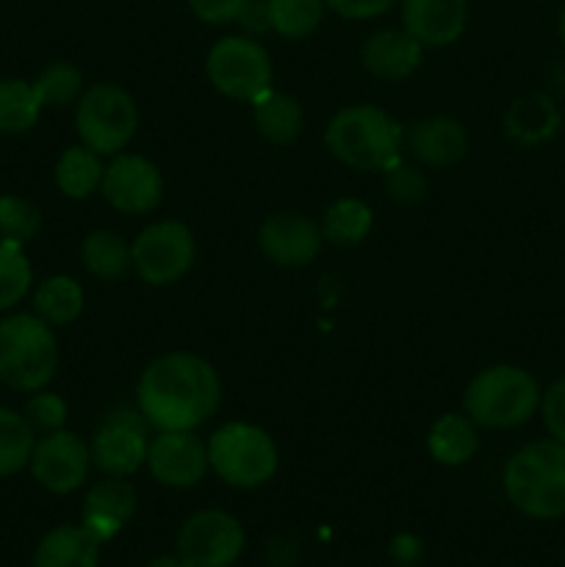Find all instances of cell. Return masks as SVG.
<instances>
[{"label":"cell","mask_w":565,"mask_h":567,"mask_svg":"<svg viewBox=\"0 0 565 567\" xmlns=\"http://www.w3.org/2000/svg\"><path fill=\"white\" fill-rule=\"evenodd\" d=\"M219 374L199 354H161L138 377L136 410L155 432H194L219 410Z\"/></svg>","instance_id":"1"},{"label":"cell","mask_w":565,"mask_h":567,"mask_svg":"<svg viewBox=\"0 0 565 567\" xmlns=\"http://www.w3.org/2000/svg\"><path fill=\"white\" fill-rule=\"evenodd\" d=\"M325 144L349 169L386 172L402 158L404 127L380 105H347L327 122Z\"/></svg>","instance_id":"2"},{"label":"cell","mask_w":565,"mask_h":567,"mask_svg":"<svg viewBox=\"0 0 565 567\" xmlns=\"http://www.w3.org/2000/svg\"><path fill=\"white\" fill-rule=\"evenodd\" d=\"M504 493L518 513L537 520L565 515V446L552 441L526 443L504 465Z\"/></svg>","instance_id":"3"},{"label":"cell","mask_w":565,"mask_h":567,"mask_svg":"<svg viewBox=\"0 0 565 567\" xmlns=\"http://www.w3.org/2000/svg\"><path fill=\"white\" fill-rule=\"evenodd\" d=\"M541 385L521 365H487L471 377L463 393V413L480 430H515L541 410Z\"/></svg>","instance_id":"4"},{"label":"cell","mask_w":565,"mask_h":567,"mask_svg":"<svg viewBox=\"0 0 565 567\" xmlns=\"http://www.w3.org/2000/svg\"><path fill=\"white\" fill-rule=\"evenodd\" d=\"M59 338L37 313L0 319V382L11 391L33 393L50 385L59 371Z\"/></svg>","instance_id":"5"},{"label":"cell","mask_w":565,"mask_h":567,"mask_svg":"<svg viewBox=\"0 0 565 567\" xmlns=\"http://www.w3.org/2000/svg\"><path fill=\"white\" fill-rule=\"evenodd\" d=\"M205 449H208L210 471L225 485L242 487V491L266 485L280 465L275 437L247 421L222 424L208 437Z\"/></svg>","instance_id":"6"},{"label":"cell","mask_w":565,"mask_h":567,"mask_svg":"<svg viewBox=\"0 0 565 567\" xmlns=\"http://www.w3.org/2000/svg\"><path fill=\"white\" fill-rule=\"evenodd\" d=\"M138 127L136 100L116 83H94L75 103V131L81 144L105 155H120Z\"/></svg>","instance_id":"7"},{"label":"cell","mask_w":565,"mask_h":567,"mask_svg":"<svg viewBox=\"0 0 565 567\" xmlns=\"http://www.w3.org/2000/svg\"><path fill=\"white\" fill-rule=\"evenodd\" d=\"M205 75L216 92L242 103L258 100L275 81L269 50L247 33L216 39L205 55Z\"/></svg>","instance_id":"8"},{"label":"cell","mask_w":565,"mask_h":567,"mask_svg":"<svg viewBox=\"0 0 565 567\" xmlns=\"http://www.w3.org/2000/svg\"><path fill=\"white\" fill-rule=\"evenodd\" d=\"M131 252L138 280L164 288L188 275L197 258V241L188 225L177 219H161L133 238Z\"/></svg>","instance_id":"9"},{"label":"cell","mask_w":565,"mask_h":567,"mask_svg":"<svg viewBox=\"0 0 565 567\" xmlns=\"http://www.w3.org/2000/svg\"><path fill=\"white\" fill-rule=\"evenodd\" d=\"M147 430L150 424L138 410H116L105 415L89 443L94 468L105 476H120V480L136 474L147 460Z\"/></svg>","instance_id":"10"},{"label":"cell","mask_w":565,"mask_h":567,"mask_svg":"<svg viewBox=\"0 0 565 567\" xmlns=\"http://www.w3.org/2000/svg\"><path fill=\"white\" fill-rule=\"evenodd\" d=\"M242 551V524L222 509L194 513L177 535V557L188 567H230Z\"/></svg>","instance_id":"11"},{"label":"cell","mask_w":565,"mask_h":567,"mask_svg":"<svg viewBox=\"0 0 565 567\" xmlns=\"http://www.w3.org/2000/svg\"><path fill=\"white\" fill-rule=\"evenodd\" d=\"M100 194L114 210L127 216L150 214L164 199V177L150 158L136 153H120L105 164Z\"/></svg>","instance_id":"12"},{"label":"cell","mask_w":565,"mask_h":567,"mask_svg":"<svg viewBox=\"0 0 565 567\" xmlns=\"http://www.w3.org/2000/svg\"><path fill=\"white\" fill-rule=\"evenodd\" d=\"M28 468L44 491L66 496L86 482L89 468H92V452H89V443L75 432L55 430L50 435L37 437Z\"/></svg>","instance_id":"13"},{"label":"cell","mask_w":565,"mask_h":567,"mask_svg":"<svg viewBox=\"0 0 565 567\" xmlns=\"http://www.w3.org/2000/svg\"><path fill=\"white\" fill-rule=\"evenodd\" d=\"M144 465L158 485L175 491L199 485L210 471L208 449L194 432H158L150 437Z\"/></svg>","instance_id":"14"},{"label":"cell","mask_w":565,"mask_h":567,"mask_svg":"<svg viewBox=\"0 0 565 567\" xmlns=\"http://www.w3.org/2000/svg\"><path fill=\"white\" fill-rule=\"evenodd\" d=\"M321 227L302 214H271L258 230V247L275 266L282 269H299L310 266L321 252Z\"/></svg>","instance_id":"15"},{"label":"cell","mask_w":565,"mask_h":567,"mask_svg":"<svg viewBox=\"0 0 565 567\" xmlns=\"http://www.w3.org/2000/svg\"><path fill=\"white\" fill-rule=\"evenodd\" d=\"M402 28L424 48L454 44L469 22V0H399Z\"/></svg>","instance_id":"16"},{"label":"cell","mask_w":565,"mask_h":567,"mask_svg":"<svg viewBox=\"0 0 565 567\" xmlns=\"http://www.w3.org/2000/svg\"><path fill=\"white\" fill-rule=\"evenodd\" d=\"M404 150L424 166H454L469 153V133L452 116H427L404 127Z\"/></svg>","instance_id":"17"},{"label":"cell","mask_w":565,"mask_h":567,"mask_svg":"<svg viewBox=\"0 0 565 567\" xmlns=\"http://www.w3.org/2000/svg\"><path fill=\"white\" fill-rule=\"evenodd\" d=\"M136 513V491L120 476H105L94 487H89L83 498V529L103 546L114 540L122 526Z\"/></svg>","instance_id":"18"},{"label":"cell","mask_w":565,"mask_h":567,"mask_svg":"<svg viewBox=\"0 0 565 567\" xmlns=\"http://www.w3.org/2000/svg\"><path fill=\"white\" fill-rule=\"evenodd\" d=\"M424 59V44L410 37L404 28H380L360 48L366 72L380 81H404L413 75Z\"/></svg>","instance_id":"19"},{"label":"cell","mask_w":565,"mask_h":567,"mask_svg":"<svg viewBox=\"0 0 565 567\" xmlns=\"http://www.w3.org/2000/svg\"><path fill=\"white\" fill-rule=\"evenodd\" d=\"M255 131L271 144H294L305 131V109L297 97L277 92L275 86L253 100Z\"/></svg>","instance_id":"20"},{"label":"cell","mask_w":565,"mask_h":567,"mask_svg":"<svg viewBox=\"0 0 565 567\" xmlns=\"http://www.w3.org/2000/svg\"><path fill=\"white\" fill-rule=\"evenodd\" d=\"M427 452L435 463L465 465L476 452H480V426L460 413H446L430 426L427 432Z\"/></svg>","instance_id":"21"},{"label":"cell","mask_w":565,"mask_h":567,"mask_svg":"<svg viewBox=\"0 0 565 567\" xmlns=\"http://www.w3.org/2000/svg\"><path fill=\"white\" fill-rule=\"evenodd\" d=\"M100 543L83 526H59L39 540L33 567H97Z\"/></svg>","instance_id":"22"},{"label":"cell","mask_w":565,"mask_h":567,"mask_svg":"<svg viewBox=\"0 0 565 567\" xmlns=\"http://www.w3.org/2000/svg\"><path fill=\"white\" fill-rule=\"evenodd\" d=\"M83 269L103 282H116L133 271L131 244L116 230H92L81 247Z\"/></svg>","instance_id":"23"},{"label":"cell","mask_w":565,"mask_h":567,"mask_svg":"<svg viewBox=\"0 0 565 567\" xmlns=\"http://www.w3.org/2000/svg\"><path fill=\"white\" fill-rule=\"evenodd\" d=\"M103 155L89 150L86 144H75V147H66L64 153L55 161V186L64 197L70 199H86L94 192H100V183H103Z\"/></svg>","instance_id":"24"},{"label":"cell","mask_w":565,"mask_h":567,"mask_svg":"<svg viewBox=\"0 0 565 567\" xmlns=\"http://www.w3.org/2000/svg\"><path fill=\"white\" fill-rule=\"evenodd\" d=\"M83 305H86L83 286L70 275L48 277L33 291V313L48 321L53 330L72 324L83 313Z\"/></svg>","instance_id":"25"},{"label":"cell","mask_w":565,"mask_h":567,"mask_svg":"<svg viewBox=\"0 0 565 567\" xmlns=\"http://www.w3.org/2000/svg\"><path fill=\"white\" fill-rule=\"evenodd\" d=\"M371 225H374V210H371L369 203L358 197H341L332 205H327L319 227L327 244L355 247V244H360L369 236Z\"/></svg>","instance_id":"26"},{"label":"cell","mask_w":565,"mask_h":567,"mask_svg":"<svg viewBox=\"0 0 565 567\" xmlns=\"http://www.w3.org/2000/svg\"><path fill=\"white\" fill-rule=\"evenodd\" d=\"M507 133L518 144H541L543 138L552 136L559 125V114L554 103L543 94H526V97L515 100L513 109L507 111Z\"/></svg>","instance_id":"27"},{"label":"cell","mask_w":565,"mask_h":567,"mask_svg":"<svg viewBox=\"0 0 565 567\" xmlns=\"http://www.w3.org/2000/svg\"><path fill=\"white\" fill-rule=\"evenodd\" d=\"M39 114H42V103H39L31 81L0 78V133L3 136L31 131Z\"/></svg>","instance_id":"28"},{"label":"cell","mask_w":565,"mask_h":567,"mask_svg":"<svg viewBox=\"0 0 565 567\" xmlns=\"http://www.w3.org/2000/svg\"><path fill=\"white\" fill-rule=\"evenodd\" d=\"M37 432L17 410L0 408V476H14L31 463Z\"/></svg>","instance_id":"29"},{"label":"cell","mask_w":565,"mask_h":567,"mask_svg":"<svg viewBox=\"0 0 565 567\" xmlns=\"http://www.w3.org/2000/svg\"><path fill=\"white\" fill-rule=\"evenodd\" d=\"M271 33L282 39H305L325 20V0H266Z\"/></svg>","instance_id":"30"},{"label":"cell","mask_w":565,"mask_h":567,"mask_svg":"<svg viewBox=\"0 0 565 567\" xmlns=\"http://www.w3.org/2000/svg\"><path fill=\"white\" fill-rule=\"evenodd\" d=\"M33 83L42 109H61V105H75L83 94V72L70 61H53L39 72Z\"/></svg>","instance_id":"31"},{"label":"cell","mask_w":565,"mask_h":567,"mask_svg":"<svg viewBox=\"0 0 565 567\" xmlns=\"http://www.w3.org/2000/svg\"><path fill=\"white\" fill-rule=\"evenodd\" d=\"M31 282L33 271L25 249L20 244L0 238V313L20 305L31 291Z\"/></svg>","instance_id":"32"},{"label":"cell","mask_w":565,"mask_h":567,"mask_svg":"<svg viewBox=\"0 0 565 567\" xmlns=\"http://www.w3.org/2000/svg\"><path fill=\"white\" fill-rule=\"evenodd\" d=\"M39 227H42V214L37 205L14 194L0 197V238L25 247L31 238H37Z\"/></svg>","instance_id":"33"},{"label":"cell","mask_w":565,"mask_h":567,"mask_svg":"<svg viewBox=\"0 0 565 567\" xmlns=\"http://www.w3.org/2000/svg\"><path fill=\"white\" fill-rule=\"evenodd\" d=\"M66 402L59 396V393H50V391H33V396L25 402V421L31 424V430L37 435H50L55 430H64L66 424Z\"/></svg>","instance_id":"34"},{"label":"cell","mask_w":565,"mask_h":567,"mask_svg":"<svg viewBox=\"0 0 565 567\" xmlns=\"http://www.w3.org/2000/svg\"><path fill=\"white\" fill-rule=\"evenodd\" d=\"M386 188L391 194V199L402 205H415L427 197V177L421 175L419 166H413L410 161L399 158L397 164L388 166L386 172Z\"/></svg>","instance_id":"35"},{"label":"cell","mask_w":565,"mask_h":567,"mask_svg":"<svg viewBox=\"0 0 565 567\" xmlns=\"http://www.w3.org/2000/svg\"><path fill=\"white\" fill-rule=\"evenodd\" d=\"M541 415L548 435L565 446V377L552 382L541 396Z\"/></svg>","instance_id":"36"},{"label":"cell","mask_w":565,"mask_h":567,"mask_svg":"<svg viewBox=\"0 0 565 567\" xmlns=\"http://www.w3.org/2000/svg\"><path fill=\"white\" fill-rule=\"evenodd\" d=\"M327 9L336 11L343 20H374V17L388 14L399 0H325Z\"/></svg>","instance_id":"37"},{"label":"cell","mask_w":565,"mask_h":567,"mask_svg":"<svg viewBox=\"0 0 565 567\" xmlns=\"http://www.w3.org/2000/svg\"><path fill=\"white\" fill-rule=\"evenodd\" d=\"M249 0H188L194 17H199L208 25H227V22H236L242 9Z\"/></svg>","instance_id":"38"},{"label":"cell","mask_w":565,"mask_h":567,"mask_svg":"<svg viewBox=\"0 0 565 567\" xmlns=\"http://www.w3.org/2000/svg\"><path fill=\"white\" fill-rule=\"evenodd\" d=\"M238 25L244 28L247 37H258V33H271L269 22V9H266V0H249L247 6L238 14Z\"/></svg>","instance_id":"39"},{"label":"cell","mask_w":565,"mask_h":567,"mask_svg":"<svg viewBox=\"0 0 565 567\" xmlns=\"http://www.w3.org/2000/svg\"><path fill=\"white\" fill-rule=\"evenodd\" d=\"M391 554L397 563L413 565V563H419V557H421V543L415 540L413 535H399V537H393Z\"/></svg>","instance_id":"40"},{"label":"cell","mask_w":565,"mask_h":567,"mask_svg":"<svg viewBox=\"0 0 565 567\" xmlns=\"http://www.w3.org/2000/svg\"><path fill=\"white\" fill-rule=\"evenodd\" d=\"M147 567H188V565L183 563L181 557H170V554H164V557H155Z\"/></svg>","instance_id":"41"},{"label":"cell","mask_w":565,"mask_h":567,"mask_svg":"<svg viewBox=\"0 0 565 567\" xmlns=\"http://www.w3.org/2000/svg\"><path fill=\"white\" fill-rule=\"evenodd\" d=\"M559 39H563V44H565V6H563V11H559Z\"/></svg>","instance_id":"42"}]
</instances>
